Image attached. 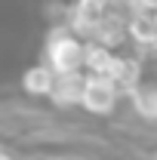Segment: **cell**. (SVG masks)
<instances>
[{"mask_svg":"<svg viewBox=\"0 0 157 160\" xmlns=\"http://www.w3.org/2000/svg\"><path fill=\"white\" fill-rule=\"evenodd\" d=\"M154 22H157V12H154Z\"/></svg>","mask_w":157,"mask_h":160,"instance_id":"12","label":"cell"},{"mask_svg":"<svg viewBox=\"0 0 157 160\" xmlns=\"http://www.w3.org/2000/svg\"><path fill=\"white\" fill-rule=\"evenodd\" d=\"M129 102H133V111L142 120L157 123V83L154 80H142L136 89L129 92Z\"/></svg>","mask_w":157,"mask_h":160,"instance_id":"8","label":"cell"},{"mask_svg":"<svg viewBox=\"0 0 157 160\" xmlns=\"http://www.w3.org/2000/svg\"><path fill=\"white\" fill-rule=\"evenodd\" d=\"M126 40H129V34H126V19H120L117 12H108V16L99 19L89 43H102V46H108V49H117Z\"/></svg>","mask_w":157,"mask_h":160,"instance_id":"5","label":"cell"},{"mask_svg":"<svg viewBox=\"0 0 157 160\" xmlns=\"http://www.w3.org/2000/svg\"><path fill=\"white\" fill-rule=\"evenodd\" d=\"M56 160H65V157H56Z\"/></svg>","mask_w":157,"mask_h":160,"instance_id":"11","label":"cell"},{"mask_svg":"<svg viewBox=\"0 0 157 160\" xmlns=\"http://www.w3.org/2000/svg\"><path fill=\"white\" fill-rule=\"evenodd\" d=\"M53 86H56V71L40 62V65H31L25 74H22V89L31 96V99H49L53 96Z\"/></svg>","mask_w":157,"mask_h":160,"instance_id":"4","label":"cell"},{"mask_svg":"<svg viewBox=\"0 0 157 160\" xmlns=\"http://www.w3.org/2000/svg\"><path fill=\"white\" fill-rule=\"evenodd\" d=\"M126 34L136 46H145V49H157V22L154 12H136L133 19L126 22Z\"/></svg>","mask_w":157,"mask_h":160,"instance_id":"7","label":"cell"},{"mask_svg":"<svg viewBox=\"0 0 157 160\" xmlns=\"http://www.w3.org/2000/svg\"><path fill=\"white\" fill-rule=\"evenodd\" d=\"M117 65V52L102 46V43H86V56H83V71L93 77H111Z\"/></svg>","mask_w":157,"mask_h":160,"instance_id":"6","label":"cell"},{"mask_svg":"<svg viewBox=\"0 0 157 160\" xmlns=\"http://www.w3.org/2000/svg\"><path fill=\"white\" fill-rule=\"evenodd\" d=\"M151 160H157V157H151Z\"/></svg>","mask_w":157,"mask_h":160,"instance_id":"13","label":"cell"},{"mask_svg":"<svg viewBox=\"0 0 157 160\" xmlns=\"http://www.w3.org/2000/svg\"><path fill=\"white\" fill-rule=\"evenodd\" d=\"M111 80L117 83V89L120 92H133L139 83H142V62L133 59V56H117V65H114V74H111Z\"/></svg>","mask_w":157,"mask_h":160,"instance_id":"9","label":"cell"},{"mask_svg":"<svg viewBox=\"0 0 157 160\" xmlns=\"http://www.w3.org/2000/svg\"><path fill=\"white\" fill-rule=\"evenodd\" d=\"M83 56H86V40L71 34V28L65 22L46 34V65L56 74H77V71H83Z\"/></svg>","mask_w":157,"mask_h":160,"instance_id":"1","label":"cell"},{"mask_svg":"<svg viewBox=\"0 0 157 160\" xmlns=\"http://www.w3.org/2000/svg\"><path fill=\"white\" fill-rule=\"evenodd\" d=\"M83 83H86V74L77 71V74H56V86H53V105L59 108H74L83 99Z\"/></svg>","mask_w":157,"mask_h":160,"instance_id":"3","label":"cell"},{"mask_svg":"<svg viewBox=\"0 0 157 160\" xmlns=\"http://www.w3.org/2000/svg\"><path fill=\"white\" fill-rule=\"evenodd\" d=\"M0 154H3V151H0Z\"/></svg>","mask_w":157,"mask_h":160,"instance_id":"14","label":"cell"},{"mask_svg":"<svg viewBox=\"0 0 157 160\" xmlns=\"http://www.w3.org/2000/svg\"><path fill=\"white\" fill-rule=\"evenodd\" d=\"M117 83L111 77H93L86 74V83H83V99H80V108L96 114V117H111L117 111V102H120Z\"/></svg>","mask_w":157,"mask_h":160,"instance_id":"2","label":"cell"},{"mask_svg":"<svg viewBox=\"0 0 157 160\" xmlns=\"http://www.w3.org/2000/svg\"><path fill=\"white\" fill-rule=\"evenodd\" d=\"M0 160H13V157H6V154H0Z\"/></svg>","mask_w":157,"mask_h":160,"instance_id":"10","label":"cell"}]
</instances>
